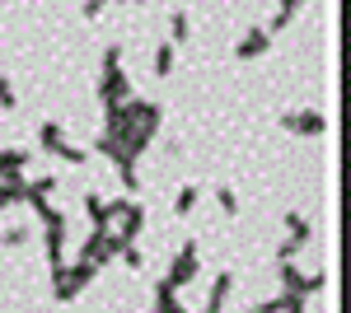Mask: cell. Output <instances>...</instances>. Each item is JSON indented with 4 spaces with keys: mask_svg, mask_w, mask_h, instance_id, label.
I'll return each mask as SVG.
<instances>
[{
    "mask_svg": "<svg viewBox=\"0 0 351 313\" xmlns=\"http://www.w3.org/2000/svg\"><path fill=\"white\" fill-rule=\"evenodd\" d=\"M112 71H122V47H117V42L104 52V75H112Z\"/></svg>",
    "mask_w": 351,
    "mask_h": 313,
    "instance_id": "cell-22",
    "label": "cell"
},
{
    "mask_svg": "<svg viewBox=\"0 0 351 313\" xmlns=\"http://www.w3.org/2000/svg\"><path fill=\"white\" fill-rule=\"evenodd\" d=\"M117 220H122V225H117L112 234L122 238V243H136V234L145 229V206H136L132 197H122V201H117Z\"/></svg>",
    "mask_w": 351,
    "mask_h": 313,
    "instance_id": "cell-4",
    "label": "cell"
},
{
    "mask_svg": "<svg viewBox=\"0 0 351 313\" xmlns=\"http://www.w3.org/2000/svg\"><path fill=\"white\" fill-rule=\"evenodd\" d=\"M38 145H43V155L56 159V150L66 145V131L56 127V122H43V127H38Z\"/></svg>",
    "mask_w": 351,
    "mask_h": 313,
    "instance_id": "cell-9",
    "label": "cell"
},
{
    "mask_svg": "<svg viewBox=\"0 0 351 313\" xmlns=\"http://www.w3.org/2000/svg\"><path fill=\"white\" fill-rule=\"evenodd\" d=\"M281 313H304V299H300V295H286V290H281Z\"/></svg>",
    "mask_w": 351,
    "mask_h": 313,
    "instance_id": "cell-23",
    "label": "cell"
},
{
    "mask_svg": "<svg viewBox=\"0 0 351 313\" xmlns=\"http://www.w3.org/2000/svg\"><path fill=\"white\" fill-rule=\"evenodd\" d=\"M216 201L225 215H239V197H234V187H216Z\"/></svg>",
    "mask_w": 351,
    "mask_h": 313,
    "instance_id": "cell-18",
    "label": "cell"
},
{
    "mask_svg": "<svg viewBox=\"0 0 351 313\" xmlns=\"http://www.w3.org/2000/svg\"><path fill=\"white\" fill-rule=\"evenodd\" d=\"M197 201H202V187L188 183L178 197H173V215H192V206H197Z\"/></svg>",
    "mask_w": 351,
    "mask_h": 313,
    "instance_id": "cell-15",
    "label": "cell"
},
{
    "mask_svg": "<svg viewBox=\"0 0 351 313\" xmlns=\"http://www.w3.org/2000/svg\"><path fill=\"white\" fill-rule=\"evenodd\" d=\"M117 258L127 262V266H132V271H141V266H145V253H141V248H136V243H127V248H122V253H117Z\"/></svg>",
    "mask_w": 351,
    "mask_h": 313,
    "instance_id": "cell-20",
    "label": "cell"
},
{
    "mask_svg": "<svg viewBox=\"0 0 351 313\" xmlns=\"http://www.w3.org/2000/svg\"><path fill=\"white\" fill-rule=\"evenodd\" d=\"M309 234H314V229H309V220H304L300 210H286V238H295V243H309Z\"/></svg>",
    "mask_w": 351,
    "mask_h": 313,
    "instance_id": "cell-14",
    "label": "cell"
},
{
    "mask_svg": "<svg viewBox=\"0 0 351 313\" xmlns=\"http://www.w3.org/2000/svg\"><path fill=\"white\" fill-rule=\"evenodd\" d=\"M267 47H271L267 28H248V33H243L239 42H234V56H239V61H258V56L267 52Z\"/></svg>",
    "mask_w": 351,
    "mask_h": 313,
    "instance_id": "cell-7",
    "label": "cell"
},
{
    "mask_svg": "<svg viewBox=\"0 0 351 313\" xmlns=\"http://www.w3.org/2000/svg\"><path fill=\"white\" fill-rule=\"evenodd\" d=\"M300 248H304V243H295V238H281V243H276V262H281V266H286V262H295Z\"/></svg>",
    "mask_w": 351,
    "mask_h": 313,
    "instance_id": "cell-19",
    "label": "cell"
},
{
    "mask_svg": "<svg viewBox=\"0 0 351 313\" xmlns=\"http://www.w3.org/2000/svg\"><path fill=\"white\" fill-rule=\"evenodd\" d=\"M14 103H19V94H14V84H10V75H0V108L10 112Z\"/></svg>",
    "mask_w": 351,
    "mask_h": 313,
    "instance_id": "cell-21",
    "label": "cell"
},
{
    "mask_svg": "<svg viewBox=\"0 0 351 313\" xmlns=\"http://www.w3.org/2000/svg\"><path fill=\"white\" fill-rule=\"evenodd\" d=\"M281 131H295V136H324L328 117L319 108H295V112H281Z\"/></svg>",
    "mask_w": 351,
    "mask_h": 313,
    "instance_id": "cell-3",
    "label": "cell"
},
{
    "mask_svg": "<svg viewBox=\"0 0 351 313\" xmlns=\"http://www.w3.org/2000/svg\"><path fill=\"white\" fill-rule=\"evenodd\" d=\"M197 271H202V253H197V243H183L178 258L169 262V276H164V281H169L173 290H183V286L197 281Z\"/></svg>",
    "mask_w": 351,
    "mask_h": 313,
    "instance_id": "cell-1",
    "label": "cell"
},
{
    "mask_svg": "<svg viewBox=\"0 0 351 313\" xmlns=\"http://www.w3.org/2000/svg\"><path fill=\"white\" fill-rule=\"evenodd\" d=\"M84 215H89L94 234H108L112 220H117V201H104L99 192H84Z\"/></svg>",
    "mask_w": 351,
    "mask_h": 313,
    "instance_id": "cell-5",
    "label": "cell"
},
{
    "mask_svg": "<svg viewBox=\"0 0 351 313\" xmlns=\"http://www.w3.org/2000/svg\"><path fill=\"white\" fill-rule=\"evenodd\" d=\"M84 19H104V0H89L84 5Z\"/></svg>",
    "mask_w": 351,
    "mask_h": 313,
    "instance_id": "cell-27",
    "label": "cell"
},
{
    "mask_svg": "<svg viewBox=\"0 0 351 313\" xmlns=\"http://www.w3.org/2000/svg\"><path fill=\"white\" fill-rule=\"evenodd\" d=\"M127 99H132V79L122 75V71L99 75V103H104V108H122Z\"/></svg>",
    "mask_w": 351,
    "mask_h": 313,
    "instance_id": "cell-6",
    "label": "cell"
},
{
    "mask_svg": "<svg viewBox=\"0 0 351 313\" xmlns=\"http://www.w3.org/2000/svg\"><path fill=\"white\" fill-rule=\"evenodd\" d=\"M188 38H192V14L188 10H173V14H169V42L178 47V42H188Z\"/></svg>",
    "mask_w": 351,
    "mask_h": 313,
    "instance_id": "cell-11",
    "label": "cell"
},
{
    "mask_svg": "<svg viewBox=\"0 0 351 313\" xmlns=\"http://www.w3.org/2000/svg\"><path fill=\"white\" fill-rule=\"evenodd\" d=\"M24 168H28V150H0V183L10 173H24Z\"/></svg>",
    "mask_w": 351,
    "mask_h": 313,
    "instance_id": "cell-12",
    "label": "cell"
},
{
    "mask_svg": "<svg viewBox=\"0 0 351 313\" xmlns=\"http://www.w3.org/2000/svg\"><path fill=\"white\" fill-rule=\"evenodd\" d=\"M253 313H281V295H276V299H263V304H253Z\"/></svg>",
    "mask_w": 351,
    "mask_h": 313,
    "instance_id": "cell-25",
    "label": "cell"
},
{
    "mask_svg": "<svg viewBox=\"0 0 351 313\" xmlns=\"http://www.w3.org/2000/svg\"><path fill=\"white\" fill-rule=\"evenodd\" d=\"M295 14H300V0H281V5H276V14H271V24H267V38H271V33H281Z\"/></svg>",
    "mask_w": 351,
    "mask_h": 313,
    "instance_id": "cell-13",
    "label": "cell"
},
{
    "mask_svg": "<svg viewBox=\"0 0 351 313\" xmlns=\"http://www.w3.org/2000/svg\"><path fill=\"white\" fill-rule=\"evenodd\" d=\"M169 71H173V42H160V47H155V75H169Z\"/></svg>",
    "mask_w": 351,
    "mask_h": 313,
    "instance_id": "cell-17",
    "label": "cell"
},
{
    "mask_svg": "<svg viewBox=\"0 0 351 313\" xmlns=\"http://www.w3.org/2000/svg\"><path fill=\"white\" fill-rule=\"evenodd\" d=\"M47 262H52V271H61L66 266V229H47Z\"/></svg>",
    "mask_w": 351,
    "mask_h": 313,
    "instance_id": "cell-10",
    "label": "cell"
},
{
    "mask_svg": "<svg viewBox=\"0 0 351 313\" xmlns=\"http://www.w3.org/2000/svg\"><path fill=\"white\" fill-rule=\"evenodd\" d=\"M230 290H234V271H220L216 286H211V295H206V304H202V313H220L225 299H230Z\"/></svg>",
    "mask_w": 351,
    "mask_h": 313,
    "instance_id": "cell-8",
    "label": "cell"
},
{
    "mask_svg": "<svg viewBox=\"0 0 351 313\" xmlns=\"http://www.w3.org/2000/svg\"><path fill=\"white\" fill-rule=\"evenodd\" d=\"M56 159H61V164H71V168H80L84 159H89V150H84V145H71V140H66V145L56 150Z\"/></svg>",
    "mask_w": 351,
    "mask_h": 313,
    "instance_id": "cell-16",
    "label": "cell"
},
{
    "mask_svg": "<svg viewBox=\"0 0 351 313\" xmlns=\"http://www.w3.org/2000/svg\"><path fill=\"white\" fill-rule=\"evenodd\" d=\"M281 286H286V295H300V299H304V295H319V290L328 286V276L324 271L309 276V271H300L295 262H286V266H281Z\"/></svg>",
    "mask_w": 351,
    "mask_h": 313,
    "instance_id": "cell-2",
    "label": "cell"
},
{
    "mask_svg": "<svg viewBox=\"0 0 351 313\" xmlns=\"http://www.w3.org/2000/svg\"><path fill=\"white\" fill-rule=\"evenodd\" d=\"M0 243H5V248H19V243H24V229H19V225H10V229H5V238H0Z\"/></svg>",
    "mask_w": 351,
    "mask_h": 313,
    "instance_id": "cell-24",
    "label": "cell"
},
{
    "mask_svg": "<svg viewBox=\"0 0 351 313\" xmlns=\"http://www.w3.org/2000/svg\"><path fill=\"white\" fill-rule=\"evenodd\" d=\"M155 313H188V309H183L178 299H160V304H155Z\"/></svg>",
    "mask_w": 351,
    "mask_h": 313,
    "instance_id": "cell-26",
    "label": "cell"
}]
</instances>
